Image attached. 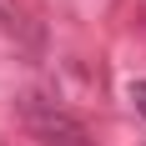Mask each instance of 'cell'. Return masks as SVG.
Returning <instances> with one entry per match:
<instances>
[{
  "instance_id": "6da1fadb",
  "label": "cell",
  "mask_w": 146,
  "mask_h": 146,
  "mask_svg": "<svg viewBox=\"0 0 146 146\" xmlns=\"http://www.w3.org/2000/svg\"><path fill=\"white\" fill-rule=\"evenodd\" d=\"M20 111H25V126L40 136L45 146H96V141L86 136V126H81L66 106L45 101V96H25V106H20Z\"/></svg>"
},
{
  "instance_id": "3957f363",
  "label": "cell",
  "mask_w": 146,
  "mask_h": 146,
  "mask_svg": "<svg viewBox=\"0 0 146 146\" xmlns=\"http://www.w3.org/2000/svg\"><path fill=\"white\" fill-rule=\"evenodd\" d=\"M131 101H136V111L146 116V81H136V86H131Z\"/></svg>"
},
{
  "instance_id": "7a4b0ae2",
  "label": "cell",
  "mask_w": 146,
  "mask_h": 146,
  "mask_svg": "<svg viewBox=\"0 0 146 146\" xmlns=\"http://www.w3.org/2000/svg\"><path fill=\"white\" fill-rule=\"evenodd\" d=\"M0 25L10 30V35H15L20 45H30V50L40 45V25L30 20V10L20 5V0H0Z\"/></svg>"
}]
</instances>
